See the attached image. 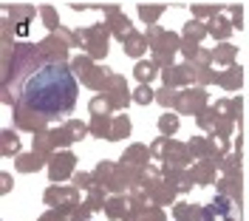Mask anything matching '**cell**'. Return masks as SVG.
I'll use <instances>...</instances> for the list:
<instances>
[{
	"mask_svg": "<svg viewBox=\"0 0 249 221\" xmlns=\"http://www.w3.org/2000/svg\"><path fill=\"white\" fill-rule=\"evenodd\" d=\"M218 79H221V82H224L227 88H235V85L241 82V68H232V71H227V74H221Z\"/></svg>",
	"mask_w": 249,
	"mask_h": 221,
	"instance_id": "cell-11",
	"label": "cell"
},
{
	"mask_svg": "<svg viewBox=\"0 0 249 221\" xmlns=\"http://www.w3.org/2000/svg\"><path fill=\"white\" fill-rule=\"evenodd\" d=\"M3 136H6V139H3V142H6V150H12V147L17 150V136H12V133H3Z\"/></svg>",
	"mask_w": 249,
	"mask_h": 221,
	"instance_id": "cell-15",
	"label": "cell"
},
{
	"mask_svg": "<svg viewBox=\"0 0 249 221\" xmlns=\"http://www.w3.org/2000/svg\"><path fill=\"white\" fill-rule=\"evenodd\" d=\"M232 29H235V26H232V23H227L224 17H213V20H210V26H207V32L213 34V37H221V40H227Z\"/></svg>",
	"mask_w": 249,
	"mask_h": 221,
	"instance_id": "cell-3",
	"label": "cell"
},
{
	"mask_svg": "<svg viewBox=\"0 0 249 221\" xmlns=\"http://www.w3.org/2000/svg\"><path fill=\"white\" fill-rule=\"evenodd\" d=\"M161 12H164L161 6H153V9H150V6H139V15H142V20H147V23H156Z\"/></svg>",
	"mask_w": 249,
	"mask_h": 221,
	"instance_id": "cell-10",
	"label": "cell"
},
{
	"mask_svg": "<svg viewBox=\"0 0 249 221\" xmlns=\"http://www.w3.org/2000/svg\"><path fill=\"white\" fill-rule=\"evenodd\" d=\"M187 77H190V68H187V65H176V68H167V71H164V82H167V85L187 82Z\"/></svg>",
	"mask_w": 249,
	"mask_h": 221,
	"instance_id": "cell-5",
	"label": "cell"
},
{
	"mask_svg": "<svg viewBox=\"0 0 249 221\" xmlns=\"http://www.w3.org/2000/svg\"><path fill=\"white\" fill-rule=\"evenodd\" d=\"M127 133H130V122H127L124 116H119L116 125H113V130L108 133V139H122V136H127Z\"/></svg>",
	"mask_w": 249,
	"mask_h": 221,
	"instance_id": "cell-8",
	"label": "cell"
},
{
	"mask_svg": "<svg viewBox=\"0 0 249 221\" xmlns=\"http://www.w3.org/2000/svg\"><path fill=\"white\" fill-rule=\"evenodd\" d=\"M213 57H215L218 63H230V60L235 57V46L224 43V46H218V48H215V54H213Z\"/></svg>",
	"mask_w": 249,
	"mask_h": 221,
	"instance_id": "cell-9",
	"label": "cell"
},
{
	"mask_svg": "<svg viewBox=\"0 0 249 221\" xmlns=\"http://www.w3.org/2000/svg\"><path fill=\"white\" fill-rule=\"evenodd\" d=\"M159 128H161L164 136H173V133L178 130V116H176V113H164V116L159 119Z\"/></svg>",
	"mask_w": 249,
	"mask_h": 221,
	"instance_id": "cell-6",
	"label": "cell"
},
{
	"mask_svg": "<svg viewBox=\"0 0 249 221\" xmlns=\"http://www.w3.org/2000/svg\"><path fill=\"white\" fill-rule=\"evenodd\" d=\"M144 37H136V34H130V37H124V54H130V57H142L144 54Z\"/></svg>",
	"mask_w": 249,
	"mask_h": 221,
	"instance_id": "cell-4",
	"label": "cell"
},
{
	"mask_svg": "<svg viewBox=\"0 0 249 221\" xmlns=\"http://www.w3.org/2000/svg\"><path fill=\"white\" fill-rule=\"evenodd\" d=\"M133 99H136V102H139V105H147V102H150V99H153V91H150V88H147V85H139V88H136V91H133Z\"/></svg>",
	"mask_w": 249,
	"mask_h": 221,
	"instance_id": "cell-13",
	"label": "cell"
},
{
	"mask_svg": "<svg viewBox=\"0 0 249 221\" xmlns=\"http://www.w3.org/2000/svg\"><path fill=\"white\" fill-rule=\"evenodd\" d=\"M159 102H161V105H170V102H176V96L170 94V88H164V91L159 94Z\"/></svg>",
	"mask_w": 249,
	"mask_h": 221,
	"instance_id": "cell-14",
	"label": "cell"
},
{
	"mask_svg": "<svg viewBox=\"0 0 249 221\" xmlns=\"http://www.w3.org/2000/svg\"><path fill=\"white\" fill-rule=\"evenodd\" d=\"M133 74H136V79H139V82H147V79L156 77V63H139Z\"/></svg>",
	"mask_w": 249,
	"mask_h": 221,
	"instance_id": "cell-7",
	"label": "cell"
},
{
	"mask_svg": "<svg viewBox=\"0 0 249 221\" xmlns=\"http://www.w3.org/2000/svg\"><path fill=\"white\" fill-rule=\"evenodd\" d=\"M184 34H187V37H193V40H201L204 34H207V29H204L201 23H196V20H193V23H187Z\"/></svg>",
	"mask_w": 249,
	"mask_h": 221,
	"instance_id": "cell-12",
	"label": "cell"
},
{
	"mask_svg": "<svg viewBox=\"0 0 249 221\" xmlns=\"http://www.w3.org/2000/svg\"><path fill=\"white\" fill-rule=\"evenodd\" d=\"M93 110H96V113H99V110H108V102H102V99H93V105H91Z\"/></svg>",
	"mask_w": 249,
	"mask_h": 221,
	"instance_id": "cell-16",
	"label": "cell"
},
{
	"mask_svg": "<svg viewBox=\"0 0 249 221\" xmlns=\"http://www.w3.org/2000/svg\"><path fill=\"white\" fill-rule=\"evenodd\" d=\"M204 105V91H187V94L176 96V108L181 110V113H196V110Z\"/></svg>",
	"mask_w": 249,
	"mask_h": 221,
	"instance_id": "cell-2",
	"label": "cell"
},
{
	"mask_svg": "<svg viewBox=\"0 0 249 221\" xmlns=\"http://www.w3.org/2000/svg\"><path fill=\"white\" fill-rule=\"evenodd\" d=\"M23 105L40 116H60L77 105V77L62 63L37 68L20 88Z\"/></svg>",
	"mask_w": 249,
	"mask_h": 221,
	"instance_id": "cell-1",
	"label": "cell"
}]
</instances>
